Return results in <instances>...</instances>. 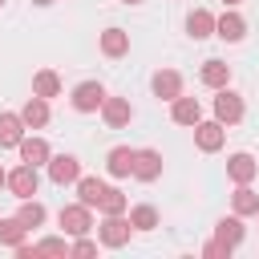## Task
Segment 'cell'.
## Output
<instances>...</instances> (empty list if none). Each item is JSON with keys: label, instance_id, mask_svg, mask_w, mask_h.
Returning a JSON list of instances; mask_svg holds the SVG:
<instances>
[{"label": "cell", "instance_id": "obj_16", "mask_svg": "<svg viewBox=\"0 0 259 259\" xmlns=\"http://www.w3.org/2000/svg\"><path fill=\"white\" fill-rule=\"evenodd\" d=\"M243 235H247V227H243V214H235V219H223V223L214 227V239H219V243H227L231 251L243 243Z\"/></svg>", "mask_w": 259, "mask_h": 259}, {"label": "cell", "instance_id": "obj_12", "mask_svg": "<svg viewBox=\"0 0 259 259\" xmlns=\"http://www.w3.org/2000/svg\"><path fill=\"white\" fill-rule=\"evenodd\" d=\"M150 85H154V93H158V97H162V101H174V97H178V93H182V77H178V73H174V69H158V73H154V81H150Z\"/></svg>", "mask_w": 259, "mask_h": 259}, {"label": "cell", "instance_id": "obj_33", "mask_svg": "<svg viewBox=\"0 0 259 259\" xmlns=\"http://www.w3.org/2000/svg\"><path fill=\"white\" fill-rule=\"evenodd\" d=\"M223 4H231V8H235V4H243V0H223Z\"/></svg>", "mask_w": 259, "mask_h": 259}, {"label": "cell", "instance_id": "obj_23", "mask_svg": "<svg viewBox=\"0 0 259 259\" xmlns=\"http://www.w3.org/2000/svg\"><path fill=\"white\" fill-rule=\"evenodd\" d=\"M101 194H105V182H101V178H77V198H81L89 210L101 202Z\"/></svg>", "mask_w": 259, "mask_h": 259}, {"label": "cell", "instance_id": "obj_11", "mask_svg": "<svg viewBox=\"0 0 259 259\" xmlns=\"http://www.w3.org/2000/svg\"><path fill=\"white\" fill-rule=\"evenodd\" d=\"M243 32H247V20L239 16V12H223L219 20H214V36H223V40H243Z\"/></svg>", "mask_w": 259, "mask_h": 259}, {"label": "cell", "instance_id": "obj_36", "mask_svg": "<svg viewBox=\"0 0 259 259\" xmlns=\"http://www.w3.org/2000/svg\"><path fill=\"white\" fill-rule=\"evenodd\" d=\"M255 214H259V210H255Z\"/></svg>", "mask_w": 259, "mask_h": 259}, {"label": "cell", "instance_id": "obj_13", "mask_svg": "<svg viewBox=\"0 0 259 259\" xmlns=\"http://www.w3.org/2000/svg\"><path fill=\"white\" fill-rule=\"evenodd\" d=\"M20 121H24V125H32V130H40V125H49V101L32 93V97L24 101V109H20Z\"/></svg>", "mask_w": 259, "mask_h": 259}, {"label": "cell", "instance_id": "obj_21", "mask_svg": "<svg viewBox=\"0 0 259 259\" xmlns=\"http://www.w3.org/2000/svg\"><path fill=\"white\" fill-rule=\"evenodd\" d=\"M198 77H202V85H210V89H223V85L231 81V65H223V61H206V65L198 69Z\"/></svg>", "mask_w": 259, "mask_h": 259}, {"label": "cell", "instance_id": "obj_25", "mask_svg": "<svg viewBox=\"0 0 259 259\" xmlns=\"http://www.w3.org/2000/svg\"><path fill=\"white\" fill-rule=\"evenodd\" d=\"M24 235H28V227H24L20 219H4V223H0V243H4V247L16 251V247L24 243Z\"/></svg>", "mask_w": 259, "mask_h": 259}, {"label": "cell", "instance_id": "obj_19", "mask_svg": "<svg viewBox=\"0 0 259 259\" xmlns=\"http://www.w3.org/2000/svg\"><path fill=\"white\" fill-rule=\"evenodd\" d=\"M105 170H109L113 178H125V174H134V150H130V146H117V150H109V158H105Z\"/></svg>", "mask_w": 259, "mask_h": 259}, {"label": "cell", "instance_id": "obj_10", "mask_svg": "<svg viewBox=\"0 0 259 259\" xmlns=\"http://www.w3.org/2000/svg\"><path fill=\"white\" fill-rule=\"evenodd\" d=\"M170 117L178 121V125H194V121H202V105H198V97H174L170 101Z\"/></svg>", "mask_w": 259, "mask_h": 259}, {"label": "cell", "instance_id": "obj_4", "mask_svg": "<svg viewBox=\"0 0 259 259\" xmlns=\"http://www.w3.org/2000/svg\"><path fill=\"white\" fill-rule=\"evenodd\" d=\"M101 101H105L101 81H81V85L73 89V109H77V113H93V109H101Z\"/></svg>", "mask_w": 259, "mask_h": 259}, {"label": "cell", "instance_id": "obj_8", "mask_svg": "<svg viewBox=\"0 0 259 259\" xmlns=\"http://www.w3.org/2000/svg\"><path fill=\"white\" fill-rule=\"evenodd\" d=\"M134 178H142V182L162 178V154L158 150H134Z\"/></svg>", "mask_w": 259, "mask_h": 259}, {"label": "cell", "instance_id": "obj_18", "mask_svg": "<svg viewBox=\"0 0 259 259\" xmlns=\"http://www.w3.org/2000/svg\"><path fill=\"white\" fill-rule=\"evenodd\" d=\"M101 53L105 57H125L130 53V32L125 28H105L101 32Z\"/></svg>", "mask_w": 259, "mask_h": 259}, {"label": "cell", "instance_id": "obj_31", "mask_svg": "<svg viewBox=\"0 0 259 259\" xmlns=\"http://www.w3.org/2000/svg\"><path fill=\"white\" fill-rule=\"evenodd\" d=\"M202 255H206V259H231V247L214 239V243H206V247H202Z\"/></svg>", "mask_w": 259, "mask_h": 259}, {"label": "cell", "instance_id": "obj_28", "mask_svg": "<svg viewBox=\"0 0 259 259\" xmlns=\"http://www.w3.org/2000/svg\"><path fill=\"white\" fill-rule=\"evenodd\" d=\"M16 219L32 231V227H40V223H45V206H40V202H32V198H20V214H16Z\"/></svg>", "mask_w": 259, "mask_h": 259}, {"label": "cell", "instance_id": "obj_14", "mask_svg": "<svg viewBox=\"0 0 259 259\" xmlns=\"http://www.w3.org/2000/svg\"><path fill=\"white\" fill-rule=\"evenodd\" d=\"M16 150H20V158H24L28 166H45V162L53 158L45 138H20V146H16Z\"/></svg>", "mask_w": 259, "mask_h": 259}, {"label": "cell", "instance_id": "obj_32", "mask_svg": "<svg viewBox=\"0 0 259 259\" xmlns=\"http://www.w3.org/2000/svg\"><path fill=\"white\" fill-rule=\"evenodd\" d=\"M32 4H40V8H45V4H53V0H32Z\"/></svg>", "mask_w": 259, "mask_h": 259}, {"label": "cell", "instance_id": "obj_37", "mask_svg": "<svg viewBox=\"0 0 259 259\" xmlns=\"http://www.w3.org/2000/svg\"><path fill=\"white\" fill-rule=\"evenodd\" d=\"M0 4H4V0H0Z\"/></svg>", "mask_w": 259, "mask_h": 259}, {"label": "cell", "instance_id": "obj_15", "mask_svg": "<svg viewBox=\"0 0 259 259\" xmlns=\"http://www.w3.org/2000/svg\"><path fill=\"white\" fill-rule=\"evenodd\" d=\"M227 174H231L235 182H251V178L259 174V162H255L251 154H231V158H227Z\"/></svg>", "mask_w": 259, "mask_h": 259}, {"label": "cell", "instance_id": "obj_34", "mask_svg": "<svg viewBox=\"0 0 259 259\" xmlns=\"http://www.w3.org/2000/svg\"><path fill=\"white\" fill-rule=\"evenodd\" d=\"M4 178H8V174H4V170H0V186H4Z\"/></svg>", "mask_w": 259, "mask_h": 259}, {"label": "cell", "instance_id": "obj_24", "mask_svg": "<svg viewBox=\"0 0 259 259\" xmlns=\"http://www.w3.org/2000/svg\"><path fill=\"white\" fill-rule=\"evenodd\" d=\"M231 206H235V214H255V210H259V194H255L247 182H239V190L231 194Z\"/></svg>", "mask_w": 259, "mask_h": 259}, {"label": "cell", "instance_id": "obj_26", "mask_svg": "<svg viewBox=\"0 0 259 259\" xmlns=\"http://www.w3.org/2000/svg\"><path fill=\"white\" fill-rule=\"evenodd\" d=\"M130 227H134V231H154V227H158V210H154L150 202L134 206V210H130Z\"/></svg>", "mask_w": 259, "mask_h": 259}, {"label": "cell", "instance_id": "obj_35", "mask_svg": "<svg viewBox=\"0 0 259 259\" xmlns=\"http://www.w3.org/2000/svg\"><path fill=\"white\" fill-rule=\"evenodd\" d=\"M125 4H138V0H125Z\"/></svg>", "mask_w": 259, "mask_h": 259}, {"label": "cell", "instance_id": "obj_29", "mask_svg": "<svg viewBox=\"0 0 259 259\" xmlns=\"http://www.w3.org/2000/svg\"><path fill=\"white\" fill-rule=\"evenodd\" d=\"M32 251L36 255H69V243L65 239H40V243H32Z\"/></svg>", "mask_w": 259, "mask_h": 259}, {"label": "cell", "instance_id": "obj_27", "mask_svg": "<svg viewBox=\"0 0 259 259\" xmlns=\"http://www.w3.org/2000/svg\"><path fill=\"white\" fill-rule=\"evenodd\" d=\"M125 194L121 190H113V186H105V194H101V202H97V210L101 214H125Z\"/></svg>", "mask_w": 259, "mask_h": 259}, {"label": "cell", "instance_id": "obj_17", "mask_svg": "<svg viewBox=\"0 0 259 259\" xmlns=\"http://www.w3.org/2000/svg\"><path fill=\"white\" fill-rule=\"evenodd\" d=\"M186 32H190L194 40H206V36H214V16H210L206 8H194V12L186 16Z\"/></svg>", "mask_w": 259, "mask_h": 259}, {"label": "cell", "instance_id": "obj_22", "mask_svg": "<svg viewBox=\"0 0 259 259\" xmlns=\"http://www.w3.org/2000/svg\"><path fill=\"white\" fill-rule=\"evenodd\" d=\"M32 93H36V97H45V101H49V97H57V93H61V77H57L53 69H40V73L32 77Z\"/></svg>", "mask_w": 259, "mask_h": 259}, {"label": "cell", "instance_id": "obj_3", "mask_svg": "<svg viewBox=\"0 0 259 259\" xmlns=\"http://www.w3.org/2000/svg\"><path fill=\"white\" fill-rule=\"evenodd\" d=\"M130 231H134V227H130L125 214H105V223L97 227V235H101L105 247H125V243H130Z\"/></svg>", "mask_w": 259, "mask_h": 259}, {"label": "cell", "instance_id": "obj_7", "mask_svg": "<svg viewBox=\"0 0 259 259\" xmlns=\"http://www.w3.org/2000/svg\"><path fill=\"white\" fill-rule=\"evenodd\" d=\"M101 117H105V125H109V130L130 125V117H134L130 97H105V101H101Z\"/></svg>", "mask_w": 259, "mask_h": 259}, {"label": "cell", "instance_id": "obj_20", "mask_svg": "<svg viewBox=\"0 0 259 259\" xmlns=\"http://www.w3.org/2000/svg\"><path fill=\"white\" fill-rule=\"evenodd\" d=\"M20 138H24L20 113H0V146H20Z\"/></svg>", "mask_w": 259, "mask_h": 259}, {"label": "cell", "instance_id": "obj_1", "mask_svg": "<svg viewBox=\"0 0 259 259\" xmlns=\"http://www.w3.org/2000/svg\"><path fill=\"white\" fill-rule=\"evenodd\" d=\"M4 186L12 190V198H32L36 194V186H40V174H36V166H20V170H12L8 178H4Z\"/></svg>", "mask_w": 259, "mask_h": 259}, {"label": "cell", "instance_id": "obj_6", "mask_svg": "<svg viewBox=\"0 0 259 259\" xmlns=\"http://www.w3.org/2000/svg\"><path fill=\"white\" fill-rule=\"evenodd\" d=\"M61 227H65V235H89V227H93L89 206H85V202H69V206H61Z\"/></svg>", "mask_w": 259, "mask_h": 259}, {"label": "cell", "instance_id": "obj_2", "mask_svg": "<svg viewBox=\"0 0 259 259\" xmlns=\"http://www.w3.org/2000/svg\"><path fill=\"white\" fill-rule=\"evenodd\" d=\"M223 142H227V130H223V121H194V146H198L202 154H214V150H223Z\"/></svg>", "mask_w": 259, "mask_h": 259}, {"label": "cell", "instance_id": "obj_5", "mask_svg": "<svg viewBox=\"0 0 259 259\" xmlns=\"http://www.w3.org/2000/svg\"><path fill=\"white\" fill-rule=\"evenodd\" d=\"M243 117V97L239 93H231L227 85L219 89V97H214V121H223V125H235Z\"/></svg>", "mask_w": 259, "mask_h": 259}, {"label": "cell", "instance_id": "obj_30", "mask_svg": "<svg viewBox=\"0 0 259 259\" xmlns=\"http://www.w3.org/2000/svg\"><path fill=\"white\" fill-rule=\"evenodd\" d=\"M69 255H97V243H93V239H85V235H77V243L69 247Z\"/></svg>", "mask_w": 259, "mask_h": 259}, {"label": "cell", "instance_id": "obj_9", "mask_svg": "<svg viewBox=\"0 0 259 259\" xmlns=\"http://www.w3.org/2000/svg\"><path fill=\"white\" fill-rule=\"evenodd\" d=\"M49 178H53L57 186L77 182V178H81V162H77L73 154H57V158H49Z\"/></svg>", "mask_w": 259, "mask_h": 259}]
</instances>
